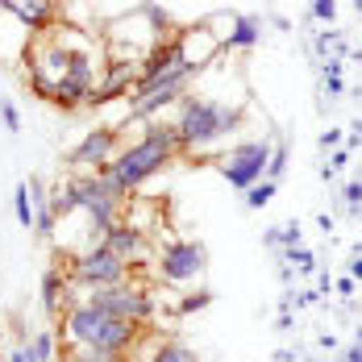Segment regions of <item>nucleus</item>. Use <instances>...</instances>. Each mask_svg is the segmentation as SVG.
Segmentation results:
<instances>
[{
	"mask_svg": "<svg viewBox=\"0 0 362 362\" xmlns=\"http://www.w3.org/2000/svg\"><path fill=\"white\" fill-rule=\"evenodd\" d=\"M25 187H30V204H34V233L37 238H54L59 217H54V209H50V192H46L42 175H30Z\"/></svg>",
	"mask_w": 362,
	"mask_h": 362,
	"instance_id": "14",
	"label": "nucleus"
},
{
	"mask_svg": "<svg viewBox=\"0 0 362 362\" xmlns=\"http://www.w3.org/2000/svg\"><path fill=\"white\" fill-rule=\"evenodd\" d=\"M167 163H175V150L167 142H158V138H150V134H142L138 142L121 146L117 150V158H112L109 167H100L109 180H117V187L129 196V192H138L146 180H154Z\"/></svg>",
	"mask_w": 362,
	"mask_h": 362,
	"instance_id": "4",
	"label": "nucleus"
},
{
	"mask_svg": "<svg viewBox=\"0 0 362 362\" xmlns=\"http://www.w3.org/2000/svg\"><path fill=\"white\" fill-rule=\"evenodd\" d=\"M288 163H291L288 142H275V150H271V163H267V180H271V183H279L284 175H288Z\"/></svg>",
	"mask_w": 362,
	"mask_h": 362,
	"instance_id": "24",
	"label": "nucleus"
},
{
	"mask_svg": "<svg viewBox=\"0 0 362 362\" xmlns=\"http://www.w3.org/2000/svg\"><path fill=\"white\" fill-rule=\"evenodd\" d=\"M308 17L321 21V25H333V17H337V0H313V4H308Z\"/></svg>",
	"mask_w": 362,
	"mask_h": 362,
	"instance_id": "27",
	"label": "nucleus"
},
{
	"mask_svg": "<svg viewBox=\"0 0 362 362\" xmlns=\"http://www.w3.org/2000/svg\"><path fill=\"white\" fill-rule=\"evenodd\" d=\"M354 13H358V17H362V0H354Z\"/></svg>",
	"mask_w": 362,
	"mask_h": 362,
	"instance_id": "41",
	"label": "nucleus"
},
{
	"mask_svg": "<svg viewBox=\"0 0 362 362\" xmlns=\"http://www.w3.org/2000/svg\"><path fill=\"white\" fill-rule=\"evenodd\" d=\"M317 291H321V296L333 291V275H329V271H317Z\"/></svg>",
	"mask_w": 362,
	"mask_h": 362,
	"instance_id": "35",
	"label": "nucleus"
},
{
	"mask_svg": "<svg viewBox=\"0 0 362 362\" xmlns=\"http://www.w3.org/2000/svg\"><path fill=\"white\" fill-rule=\"evenodd\" d=\"M100 242H105V246H109L117 258H125L129 267H134L138 258H146V250H150V238H146V229L129 225V221H117V225H112Z\"/></svg>",
	"mask_w": 362,
	"mask_h": 362,
	"instance_id": "12",
	"label": "nucleus"
},
{
	"mask_svg": "<svg viewBox=\"0 0 362 362\" xmlns=\"http://www.w3.org/2000/svg\"><path fill=\"white\" fill-rule=\"evenodd\" d=\"M0 125L8 129V134H21V112L13 100H0Z\"/></svg>",
	"mask_w": 362,
	"mask_h": 362,
	"instance_id": "28",
	"label": "nucleus"
},
{
	"mask_svg": "<svg viewBox=\"0 0 362 362\" xmlns=\"http://www.w3.org/2000/svg\"><path fill=\"white\" fill-rule=\"evenodd\" d=\"M146 362H200V354L187 341H180V337H163V341H154V350H150Z\"/></svg>",
	"mask_w": 362,
	"mask_h": 362,
	"instance_id": "17",
	"label": "nucleus"
},
{
	"mask_svg": "<svg viewBox=\"0 0 362 362\" xmlns=\"http://www.w3.org/2000/svg\"><path fill=\"white\" fill-rule=\"evenodd\" d=\"M175 42H180V54H183V67L187 71L200 75L209 71L213 63H221V54H225V42H221L204 21H196V25H183L180 34H175Z\"/></svg>",
	"mask_w": 362,
	"mask_h": 362,
	"instance_id": "10",
	"label": "nucleus"
},
{
	"mask_svg": "<svg viewBox=\"0 0 362 362\" xmlns=\"http://www.w3.org/2000/svg\"><path fill=\"white\" fill-rule=\"evenodd\" d=\"M354 288H358V284H354L350 275H341V279H333V291H337V296H346V300L354 296Z\"/></svg>",
	"mask_w": 362,
	"mask_h": 362,
	"instance_id": "32",
	"label": "nucleus"
},
{
	"mask_svg": "<svg viewBox=\"0 0 362 362\" xmlns=\"http://www.w3.org/2000/svg\"><path fill=\"white\" fill-rule=\"evenodd\" d=\"M350 279H354V284H362V254H354V258H350Z\"/></svg>",
	"mask_w": 362,
	"mask_h": 362,
	"instance_id": "36",
	"label": "nucleus"
},
{
	"mask_svg": "<svg viewBox=\"0 0 362 362\" xmlns=\"http://www.w3.org/2000/svg\"><path fill=\"white\" fill-rule=\"evenodd\" d=\"M88 304H96V308H105L109 317H117V321H129V325H150L154 317H158V304H154V296H150V288H142V284H112V288H96L83 296Z\"/></svg>",
	"mask_w": 362,
	"mask_h": 362,
	"instance_id": "6",
	"label": "nucleus"
},
{
	"mask_svg": "<svg viewBox=\"0 0 362 362\" xmlns=\"http://www.w3.org/2000/svg\"><path fill=\"white\" fill-rule=\"evenodd\" d=\"M341 142H346V138H341V129H321V138H317L321 150H337Z\"/></svg>",
	"mask_w": 362,
	"mask_h": 362,
	"instance_id": "30",
	"label": "nucleus"
},
{
	"mask_svg": "<svg viewBox=\"0 0 362 362\" xmlns=\"http://www.w3.org/2000/svg\"><path fill=\"white\" fill-rule=\"evenodd\" d=\"M313 50H317L321 59H329V54H333V59H350V54H354L341 30H321V34L313 37Z\"/></svg>",
	"mask_w": 362,
	"mask_h": 362,
	"instance_id": "19",
	"label": "nucleus"
},
{
	"mask_svg": "<svg viewBox=\"0 0 362 362\" xmlns=\"http://www.w3.org/2000/svg\"><path fill=\"white\" fill-rule=\"evenodd\" d=\"M13 217H17L21 229H34V204H30V187H25V180L13 187Z\"/></svg>",
	"mask_w": 362,
	"mask_h": 362,
	"instance_id": "20",
	"label": "nucleus"
},
{
	"mask_svg": "<svg viewBox=\"0 0 362 362\" xmlns=\"http://www.w3.org/2000/svg\"><path fill=\"white\" fill-rule=\"evenodd\" d=\"M317 225H321L325 233H333V217H329V213H321V217H317Z\"/></svg>",
	"mask_w": 362,
	"mask_h": 362,
	"instance_id": "39",
	"label": "nucleus"
},
{
	"mask_svg": "<svg viewBox=\"0 0 362 362\" xmlns=\"http://www.w3.org/2000/svg\"><path fill=\"white\" fill-rule=\"evenodd\" d=\"M321 79H325L329 96H341V92H346V83H341V75H321Z\"/></svg>",
	"mask_w": 362,
	"mask_h": 362,
	"instance_id": "33",
	"label": "nucleus"
},
{
	"mask_svg": "<svg viewBox=\"0 0 362 362\" xmlns=\"http://www.w3.org/2000/svg\"><path fill=\"white\" fill-rule=\"evenodd\" d=\"M138 75H142V63H105L100 83H96L92 96H88V109H105L112 100H129Z\"/></svg>",
	"mask_w": 362,
	"mask_h": 362,
	"instance_id": "11",
	"label": "nucleus"
},
{
	"mask_svg": "<svg viewBox=\"0 0 362 362\" xmlns=\"http://www.w3.org/2000/svg\"><path fill=\"white\" fill-rule=\"evenodd\" d=\"M67 296H71V279H67V267H46L42 271V308L50 321H59L67 313Z\"/></svg>",
	"mask_w": 362,
	"mask_h": 362,
	"instance_id": "13",
	"label": "nucleus"
},
{
	"mask_svg": "<svg viewBox=\"0 0 362 362\" xmlns=\"http://www.w3.org/2000/svg\"><path fill=\"white\" fill-rule=\"evenodd\" d=\"M167 37H175L171 17L154 4H142L134 13L105 21V54H109V63H146V54Z\"/></svg>",
	"mask_w": 362,
	"mask_h": 362,
	"instance_id": "3",
	"label": "nucleus"
},
{
	"mask_svg": "<svg viewBox=\"0 0 362 362\" xmlns=\"http://www.w3.org/2000/svg\"><path fill=\"white\" fill-rule=\"evenodd\" d=\"M291 325H296L291 308H279V321H275V329H279V333H291Z\"/></svg>",
	"mask_w": 362,
	"mask_h": 362,
	"instance_id": "34",
	"label": "nucleus"
},
{
	"mask_svg": "<svg viewBox=\"0 0 362 362\" xmlns=\"http://www.w3.org/2000/svg\"><path fill=\"white\" fill-rule=\"evenodd\" d=\"M121 146H125L121 142V125H96V129H88L71 146V154H67V175H88V171L109 167Z\"/></svg>",
	"mask_w": 362,
	"mask_h": 362,
	"instance_id": "9",
	"label": "nucleus"
},
{
	"mask_svg": "<svg viewBox=\"0 0 362 362\" xmlns=\"http://www.w3.org/2000/svg\"><path fill=\"white\" fill-rule=\"evenodd\" d=\"M275 192H279V183H271V180H258V183L250 187V192H246V200H242V204H246L250 213H258V209H267V204L275 200Z\"/></svg>",
	"mask_w": 362,
	"mask_h": 362,
	"instance_id": "21",
	"label": "nucleus"
},
{
	"mask_svg": "<svg viewBox=\"0 0 362 362\" xmlns=\"http://www.w3.org/2000/svg\"><path fill=\"white\" fill-rule=\"evenodd\" d=\"M341 209L362 217V180H346L341 183Z\"/></svg>",
	"mask_w": 362,
	"mask_h": 362,
	"instance_id": "26",
	"label": "nucleus"
},
{
	"mask_svg": "<svg viewBox=\"0 0 362 362\" xmlns=\"http://www.w3.org/2000/svg\"><path fill=\"white\" fill-rule=\"evenodd\" d=\"M209 304H213V291L196 288V291H183V300L175 304V313H180V317H192V313H204Z\"/></svg>",
	"mask_w": 362,
	"mask_h": 362,
	"instance_id": "23",
	"label": "nucleus"
},
{
	"mask_svg": "<svg viewBox=\"0 0 362 362\" xmlns=\"http://www.w3.org/2000/svg\"><path fill=\"white\" fill-rule=\"evenodd\" d=\"M154 271L163 284H196L209 271V250L196 238H171L154 254Z\"/></svg>",
	"mask_w": 362,
	"mask_h": 362,
	"instance_id": "8",
	"label": "nucleus"
},
{
	"mask_svg": "<svg viewBox=\"0 0 362 362\" xmlns=\"http://www.w3.org/2000/svg\"><path fill=\"white\" fill-rule=\"evenodd\" d=\"M4 362H37V358H34V350H30V341H17V346L8 350V358H4Z\"/></svg>",
	"mask_w": 362,
	"mask_h": 362,
	"instance_id": "29",
	"label": "nucleus"
},
{
	"mask_svg": "<svg viewBox=\"0 0 362 362\" xmlns=\"http://www.w3.org/2000/svg\"><path fill=\"white\" fill-rule=\"evenodd\" d=\"M0 362H4V350H0Z\"/></svg>",
	"mask_w": 362,
	"mask_h": 362,
	"instance_id": "42",
	"label": "nucleus"
},
{
	"mask_svg": "<svg viewBox=\"0 0 362 362\" xmlns=\"http://www.w3.org/2000/svg\"><path fill=\"white\" fill-rule=\"evenodd\" d=\"M358 221H362V217H358Z\"/></svg>",
	"mask_w": 362,
	"mask_h": 362,
	"instance_id": "43",
	"label": "nucleus"
},
{
	"mask_svg": "<svg viewBox=\"0 0 362 362\" xmlns=\"http://www.w3.org/2000/svg\"><path fill=\"white\" fill-rule=\"evenodd\" d=\"M279 258H284L288 267H296V271H304V275L321 271V267H317V254L308 250V246H291V250H279Z\"/></svg>",
	"mask_w": 362,
	"mask_h": 362,
	"instance_id": "22",
	"label": "nucleus"
},
{
	"mask_svg": "<svg viewBox=\"0 0 362 362\" xmlns=\"http://www.w3.org/2000/svg\"><path fill=\"white\" fill-rule=\"evenodd\" d=\"M313 304H321V291H317V288L296 291V308H313Z\"/></svg>",
	"mask_w": 362,
	"mask_h": 362,
	"instance_id": "31",
	"label": "nucleus"
},
{
	"mask_svg": "<svg viewBox=\"0 0 362 362\" xmlns=\"http://www.w3.org/2000/svg\"><path fill=\"white\" fill-rule=\"evenodd\" d=\"M346 167H350V150H346V146L329 150V163L321 167V180H325V183H329V180H337V175H341Z\"/></svg>",
	"mask_w": 362,
	"mask_h": 362,
	"instance_id": "25",
	"label": "nucleus"
},
{
	"mask_svg": "<svg viewBox=\"0 0 362 362\" xmlns=\"http://www.w3.org/2000/svg\"><path fill=\"white\" fill-rule=\"evenodd\" d=\"M54 337H59V346H92V350H112V354H134L142 329L129 325V321H117L88 300H75L59 317Z\"/></svg>",
	"mask_w": 362,
	"mask_h": 362,
	"instance_id": "2",
	"label": "nucleus"
},
{
	"mask_svg": "<svg viewBox=\"0 0 362 362\" xmlns=\"http://www.w3.org/2000/svg\"><path fill=\"white\" fill-rule=\"evenodd\" d=\"M67 279H71V288H83V291L112 288V284H125V279H129V262L117 258L105 242H96V246H88V250L71 254Z\"/></svg>",
	"mask_w": 362,
	"mask_h": 362,
	"instance_id": "5",
	"label": "nucleus"
},
{
	"mask_svg": "<svg viewBox=\"0 0 362 362\" xmlns=\"http://www.w3.org/2000/svg\"><path fill=\"white\" fill-rule=\"evenodd\" d=\"M59 362H134V354H112L92 346H59Z\"/></svg>",
	"mask_w": 362,
	"mask_h": 362,
	"instance_id": "18",
	"label": "nucleus"
},
{
	"mask_svg": "<svg viewBox=\"0 0 362 362\" xmlns=\"http://www.w3.org/2000/svg\"><path fill=\"white\" fill-rule=\"evenodd\" d=\"M175 125L183 134V154H200L225 142L242 125V100H217L200 83L187 88L175 105Z\"/></svg>",
	"mask_w": 362,
	"mask_h": 362,
	"instance_id": "1",
	"label": "nucleus"
},
{
	"mask_svg": "<svg viewBox=\"0 0 362 362\" xmlns=\"http://www.w3.org/2000/svg\"><path fill=\"white\" fill-rule=\"evenodd\" d=\"M341 362H362V346H350V350H346V358Z\"/></svg>",
	"mask_w": 362,
	"mask_h": 362,
	"instance_id": "38",
	"label": "nucleus"
},
{
	"mask_svg": "<svg viewBox=\"0 0 362 362\" xmlns=\"http://www.w3.org/2000/svg\"><path fill=\"white\" fill-rule=\"evenodd\" d=\"M354 346H362V325H358V329H354Z\"/></svg>",
	"mask_w": 362,
	"mask_h": 362,
	"instance_id": "40",
	"label": "nucleus"
},
{
	"mask_svg": "<svg viewBox=\"0 0 362 362\" xmlns=\"http://www.w3.org/2000/svg\"><path fill=\"white\" fill-rule=\"evenodd\" d=\"M271 150H275V142H271V138H250V142H238V146H229V150L217 158V171L225 175V183H229V187L250 192L258 180H267Z\"/></svg>",
	"mask_w": 362,
	"mask_h": 362,
	"instance_id": "7",
	"label": "nucleus"
},
{
	"mask_svg": "<svg viewBox=\"0 0 362 362\" xmlns=\"http://www.w3.org/2000/svg\"><path fill=\"white\" fill-rule=\"evenodd\" d=\"M346 146H362V121H354V125H350V138H346Z\"/></svg>",
	"mask_w": 362,
	"mask_h": 362,
	"instance_id": "37",
	"label": "nucleus"
},
{
	"mask_svg": "<svg viewBox=\"0 0 362 362\" xmlns=\"http://www.w3.org/2000/svg\"><path fill=\"white\" fill-rule=\"evenodd\" d=\"M262 246L267 250H291V246H304V229H300V221H284V225H275V229H267L262 233Z\"/></svg>",
	"mask_w": 362,
	"mask_h": 362,
	"instance_id": "16",
	"label": "nucleus"
},
{
	"mask_svg": "<svg viewBox=\"0 0 362 362\" xmlns=\"http://www.w3.org/2000/svg\"><path fill=\"white\" fill-rule=\"evenodd\" d=\"M262 42V17H254V13H238V21H233V30L225 37V50H250Z\"/></svg>",
	"mask_w": 362,
	"mask_h": 362,
	"instance_id": "15",
	"label": "nucleus"
}]
</instances>
